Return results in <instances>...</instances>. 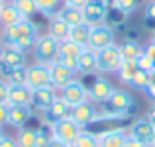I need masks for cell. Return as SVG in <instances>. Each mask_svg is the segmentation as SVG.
I'll use <instances>...</instances> for the list:
<instances>
[{
  "instance_id": "cell-17",
  "label": "cell",
  "mask_w": 155,
  "mask_h": 147,
  "mask_svg": "<svg viewBox=\"0 0 155 147\" xmlns=\"http://www.w3.org/2000/svg\"><path fill=\"white\" fill-rule=\"evenodd\" d=\"M126 137H128V133L122 128L106 129V132L98 133V147H124Z\"/></svg>"
},
{
  "instance_id": "cell-10",
  "label": "cell",
  "mask_w": 155,
  "mask_h": 147,
  "mask_svg": "<svg viewBox=\"0 0 155 147\" xmlns=\"http://www.w3.org/2000/svg\"><path fill=\"white\" fill-rule=\"evenodd\" d=\"M108 108L116 110V112H120L122 116H130V114L136 110V100H134V96L130 94L128 90H114L112 96L108 98V102H104Z\"/></svg>"
},
{
  "instance_id": "cell-5",
  "label": "cell",
  "mask_w": 155,
  "mask_h": 147,
  "mask_svg": "<svg viewBox=\"0 0 155 147\" xmlns=\"http://www.w3.org/2000/svg\"><path fill=\"white\" fill-rule=\"evenodd\" d=\"M57 51H59V41H57L55 38H51L49 34L38 38V43H35V47H34L38 63H45V65L53 63L55 57H57Z\"/></svg>"
},
{
  "instance_id": "cell-4",
  "label": "cell",
  "mask_w": 155,
  "mask_h": 147,
  "mask_svg": "<svg viewBox=\"0 0 155 147\" xmlns=\"http://www.w3.org/2000/svg\"><path fill=\"white\" fill-rule=\"evenodd\" d=\"M26 87L31 90H39V88H49L51 87V75H49V65L45 63H35L28 67V79Z\"/></svg>"
},
{
  "instance_id": "cell-1",
  "label": "cell",
  "mask_w": 155,
  "mask_h": 147,
  "mask_svg": "<svg viewBox=\"0 0 155 147\" xmlns=\"http://www.w3.org/2000/svg\"><path fill=\"white\" fill-rule=\"evenodd\" d=\"M2 35H4V39H6V43L10 47L22 49V51L34 49L35 43H38V38H39L38 26H35L30 18L20 20L18 24H14V26H10V28H4Z\"/></svg>"
},
{
  "instance_id": "cell-11",
  "label": "cell",
  "mask_w": 155,
  "mask_h": 147,
  "mask_svg": "<svg viewBox=\"0 0 155 147\" xmlns=\"http://www.w3.org/2000/svg\"><path fill=\"white\" fill-rule=\"evenodd\" d=\"M87 88H88V100L96 102V104L108 102V98L112 96L114 90H116V88L112 87V83H110L108 79H104V77H96V79L92 80V84L87 87Z\"/></svg>"
},
{
  "instance_id": "cell-31",
  "label": "cell",
  "mask_w": 155,
  "mask_h": 147,
  "mask_svg": "<svg viewBox=\"0 0 155 147\" xmlns=\"http://www.w3.org/2000/svg\"><path fill=\"white\" fill-rule=\"evenodd\" d=\"M26 79H28V67L14 69V71H10L4 77V80H6L10 87H14V84H26Z\"/></svg>"
},
{
  "instance_id": "cell-53",
  "label": "cell",
  "mask_w": 155,
  "mask_h": 147,
  "mask_svg": "<svg viewBox=\"0 0 155 147\" xmlns=\"http://www.w3.org/2000/svg\"><path fill=\"white\" fill-rule=\"evenodd\" d=\"M149 147H155V143H151V145H149Z\"/></svg>"
},
{
  "instance_id": "cell-50",
  "label": "cell",
  "mask_w": 155,
  "mask_h": 147,
  "mask_svg": "<svg viewBox=\"0 0 155 147\" xmlns=\"http://www.w3.org/2000/svg\"><path fill=\"white\" fill-rule=\"evenodd\" d=\"M2 136H4V133H2V128H0V137H2Z\"/></svg>"
},
{
  "instance_id": "cell-28",
  "label": "cell",
  "mask_w": 155,
  "mask_h": 147,
  "mask_svg": "<svg viewBox=\"0 0 155 147\" xmlns=\"http://www.w3.org/2000/svg\"><path fill=\"white\" fill-rule=\"evenodd\" d=\"M71 147H98V136L87 132V129H81V133L71 143Z\"/></svg>"
},
{
  "instance_id": "cell-8",
  "label": "cell",
  "mask_w": 155,
  "mask_h": 147,
  "mask_svg": "<svg viewBox=\"0 0 155 147\" xmlns=\"http://www.w3.org/2000/svg\"><path fill=\"white\" fill-rule=\"evenodd\" d=\"M108 6L106 0H88L87 6L83 8V18L88 26H100L104 24L106 16H108Z\"/></svg>"
},
{
  "instance_id": "cell-33",
  "label": "cell",
  "mask_w": 155,
  "mask_h": 147,
  "mask_svg": "<svg viewBox=\"0 0 155 147\" xmlns=\"http://www.w3.org/2000/svg\"><path fill=\"white\" fill-rule=\"evenodd\" d=\"M140 4H141V0H114L112 6L118 12H122V14H132V12H136L140 8Z\"/></svg>"
},
{
  "instance_id": "cell-51",
  "label": "cell",
  "mask_w": 155,
  "mask_h": 147,
  "mask_svg": "<svg viewBox=\"0 0 155 147\" xmlns=\"http://www.w3.org/2000/svg\"><path fill=\"white\" fill-rule=\"evenodd\" d=\"M106 2H108V4H112V2H114V0H106Z\"/></svg>"
},
{
  "instance_id": "cell-38",
  "label": "cell",
  "mask_w": 155,
  "mask_h": 147,
  "mask_svg": "<svg viewBox=\"0 0 155 147\" xmlns=\"http://www.w3.org/2000/svg\"><path fill=\"white\" fill-rule=\"evenodd\" d=\"M8 90H10V84L6 80H0V104H8Z\"/></svg>"
},
{
  "instance_id": "cell-37",
  "label": "cell",
  "mask_w": 155,
  "mask_h": 147,
  "mask_svg": "<svg viewBox=\"0 0 155 147\" xmlns=\"http://www.w3.org/2000/svg\"><path fill=\"white\" fill-rule=\"evenodd\" d=\"M145 94L155 100V71L149 73V80H147V87H145Z\"/></svg>"
},
{
  "instance_id": "cell-16",
  "label": "cell",
  "mask_w": 155,
  "mask_h": 147,
  "mask_svg": "<svg viewBox=\"0 0 155 147\" xmlns=\"http://www.w3.org/2000/svg\"><path fill=\"white\" fill-rule=\"evenodd\" d=\"M31 94L34 90L26 84H14L8 90V106H31Z\"/></svg>"
},
{
  "instance_id": "cell-36",
  "label": "cell",
  "mask_w": 155,
  "mask_h": 147,
  "mask_svg": "<svg viewBox=\"0 0 155 147\" xmlns=\"http://www.w3.org/2000/svg\"><path fill=\"white\" fill-rule=\"evenodd\" d=\"M51 139H53V136H51V129H49V132H47L45 128L38 129V137H35V147H49Z\"/></svg>"
},
{
  "instance_id": "cell-45",
  "label": "cell",
  "mask_w": 155,
  "mask_h": 147,
  "mask_svg": "<svg viewBox=\"0 0 155 147\" xmlns=\"http://www.w3.org/2000/svg\"><path fill=\"white\" fill-rule=\"evenodd\" d=\"M145 118H147V120L151 122V124H155V102H153L151 106H149V110H147V116H145Z\"/></svg>"
},
{
  "instance_id": "cell-6",
  "label": "cell",
  "mask_w": 155,
  "mask_h": 147,
  "mask_svg": "<svg viewBox=\"0 0 155 147\" xmlns=\"http://www.w3.org/2000/svg\"><path fill=\"white\" fill-rule=\"evenodd\" d=\"M84 49L87 47L77 45L71 39H63V41H59V51H57L55 61L65 65V67H69V69H73V71H77V59H79V55Z\"/></svg>"
},
{
  "instance_id": "cell-21",
  "label": "cell",
  "mask_w": 155,
  "mask_h": 147,
  "mask_svg": "<svg viewBox=\"0 0 155 147\" xmlns=\"http://www.w3.org/2000/svg\"><path fill=\"white\" fill-rule=\"evenodd\" d=\"M69 114H71V106H69L61 96H57L55 102H53L49 106V110L45 112V118L53 124V122H59V120H63V118H67Z\"/></svg>"
},
{
  "instance_id": "cell-48",
  "label": "cell",
  "mask_w": 155,
  "mask_h": 147,
  "mask_svg": "<svg viewBox=\"0 0 155 147\" xmlns=\"http://www.w3.org/2000/svg\"><path fill=\"white\" fill-rule=\"evenodd\" d=\"M2 53H4V49H2V47H0V61H2Z\"/></svg>"
},
{
  "instance_id": "cell-14",
  "label": "cell",
  "mask_w": 155,
  "mask_h": 147,
  "mask_svg": "<svg viewBox=\"0 0 155 147\" xmlns=\"http://www.w3.org/2000/svg\"><path fill=\"white\" fill-rule=\"evenodd\" d=\"M75 73L73 69L65 67V65L57 63V61H53V63H49V75H51V87L53 88H63L65 84H69L73 79H75Z\"/></svg>"
},
{
  "instance_id": "cell-26",
  "label": "cell",
  "mask_w": 155,
  "mask_h": 147,
  "mask_svg": "<svg viewBox=\"0 0 155 147\" xmlns=\"http://www.w3.org/2000/svg\"><path fill=\"white\" fill-rule=\"evenodd\" d=\"M118 47H120V53H122V57H124V61H136L137 57L143 53V47L137 41H134V39H126V41Z\"/></svg>"
},
{
  "instance_id": "cell-2",
  "label": "cell",
  "mask_w": 155,
  "mask_h": 147,
  "mask_svg": "<svg viewBox=\"0 0 155 147\" xmlns=\"http://www.w3.org/2000/svg\"><path fill=\"white\" fill-rule=\"evenodd\" d=\"M122 61H124V57H122V53H120V47L114 43V45L106 47L102 51H96V71H100V73H118Z\"/></svg>"
},
{
  "instance_id": "cell-41",
  "label": "cell",
  "mask_w": 155,
  "mask_h": 147,
  "mask_svg": "<svg viewBox=\"0 0 155 147\" xmlns=\"http://www.w3.org/2000/svg\"><path fill=\"white\" fill-rule=\"evenodd\" d=\"M145 20L147 22H155V0L151 4H147V8H145Z\"/></svg>"
},
{
  "instance_id": "cell-20",
  "label": "cell",
  "mask_w": 155,
  "mask_h": 147,
  "mask_svg": "<svg viewBox=\"0 0 155 147\" xmlns=\"http://www.w3.org/2000/svg\"><path fill=\"white\" fill-rule=\"evenodd\" d=\"M30 118V106H8V124L12 128H24Z\"/></svg>"
},
{
  "instance_id": "cell-44",
  "label": "cell",
  "mask_w": 155,
  "mask_h": 147,
  "mask_svg": "<svg viewBox=\"0 0 155 147\" xmlns=\"http://www.w3.org/2000/svg\"><path fill=\"white\" fill-rule=\"evenodd\" d=\"M143 53L147 57H151V59L155 61V43H147V45L143 47Z\"/></svg>"
},
{
  "instance_id": "cell-15",
  "label": "cell",
  "mask_w": 155,
  "mask_h": 147,
  "mask_svg": "<svg viewBox=\"0 0 155 147\" xmlns=\"http://www.w3.org/2000/svg\"><path fill=\"white\" fill-rule=\"evenodd\" d=\"M153 133H155V124H151L147 118L136 120L132 124V128H130V136L143 141V143H147V145L153 143Z\"/></svg>"
},
{
  "instance_id": "cell-19",
  "label": "cell",
  "mask_w": 155,
  "mask_h": 147,
  "mask_svg": "<svg viewBox=\"0 0 155 147\" xmlns=\"http://www.w3.org/2000/svg\"><path fill=\"white\" fill-rule=\"evenodd\" d=\"M96 71V53L92 49H84L83 53L77 59V73L81 75H91V73Z\"/></svg>"
},
{
  "instance_id": "cell-39",
  "label": "cell",
  "mask_w": 155,
  "mask_h": 147,
  "mask_svg": "<svg viewBox=\"0 0 155 147\" xmlns=\"http://www.w3.org/2000/svg\"><path fill=\"white\" fill-rule=\"evenodd\" d=\"M124 147H149V145H147V143H143V141H140V139H136V137H132V136L128 133Z\"/></svg>"
},
{
  "instance_id": "cell-27",
  "label": "cell",
  "mask_w": 155,
  "mask_h": 147,
  "mask_svg": "<svg viewBox=\"0 0 155 147\" xmlns=\"http://www.w3.org/2000/svg\"><path fill=\"white\" fill-rule=\"evenodd\" d=\"M137 65H136V61H122V65H120V69H118V77H120V80L122 83H132L134 80V77L137 75Z\"/></svg>"
},
{
  "instance_id": "cell-35",
  "label": "cell",
  "mask_w": 155,
  "mask_h": 147,
  "mask_svg": "<svg viewBox=\"0 0 155 147\" xmlns=\"http://www.w3.org/2000/svg\"><path fill=\"white\" fill-rule=\"evenodd\" d=\"M147 80H149V73L137 71V75L134 77V80L130 83V87L137 88V90H145V87H147Z\"/></svg>"
},
{
  "instance_id": "cell-30",
  "label": "cell",
  "mask_w": 155,
  "mask_h": 147,
  "mask_svg": "<svg viewBox=\"0 0 155 147\" xmlns=\"http://www.w3.org/2000/svg\"><path fill=\"white\" fill-rule=\"evenodd\" d=\"M12 6L16 8V10L20 12V14L24 16V18H30L31 14H35L38 10V4H35V0H12Z\"/></svg>"
},
{
  "instance_id": "cell-12",
  "label": "cell",
  "mask_w": 155,
  "mask_h": 147,
  "mask_svg": "<svg viewBox=\"0 0 155 147\" xmlns=\"http://www.w3.org/2000/svg\"><path fill=\"white\" fill-rule=\"evenodd\" d=\"M20 67H26V53L22 49H16V47H4V53H2V61H0V71L2 75L6 77L10 71L14 69H20Z\"/></svg>"
},
{
  "instance_id": "cell-46",
  "label": "cell",
  "mask_w": 155,
  "mask_h": 147,
  "mask_svg": "<svg viewBox=\"0 0 155 147\" xmlns=\"http://www.w3.org/2000/svg\"><path fill=\"white\" fill-rule=\"evenodd\" d=\"M49 147H71V145L65 143V141H59V139H55V137H53L51 143H49Z\"/></svg>"
},
{
  "instance_id": "cell-52",
  "label": "cell",
  "mask_w": 155,
  "mask_h": 147,
  "mask_svg": "<svg viewBox=\"0 0 155 147\" xmlns=\"http://www.w3.org/2000/svg\"><path fill=\"white\" fill-rule=\"evenodd\" d=\"M153 143H155V133H153Z\"/></svg>"
},
{
  "instance_id": "cell-40",
  "label": "cell",
  "mask_w": 155,
  "mask_h": 147,
  "mask_svg": "<svg viewBox=\"0 0 155 147\" xmlns=\"http://www.w3.org/2000/svg\"><path fill=\"white\" fill-rule=\"evenodd\" d=\"M0 147H18V141L10 136H2L0 137Z\"/></svg>"
},
{
  "instance_id": "cell-43",
  "label": "cell",
  "mask_w": 155,
  "mask_h": 147,
  "mask_svg": "<svg viewBox=\"0 0 155 147\" xmlns=\"http://www.w3.org/2000/svg\"><path fill=\"white\" fill-rule=\"evenodd\" d=\"M2 124H8V104H0V128Z\"/></svg>"
},
{
  "instance_id": "cell-32",
  "label": "cell",
  "mask_w": 155,
  "mask_h": 147,
  "mask_svg": "<svg viewBox=\"0 0 155 147\" xmlns=\"http://www.w3.org/2000/svg\"><path fill=\"white\" fill-rule=\"evenodd\" d=\"M61 2H63V0H35L38 10L45 16H55L57 10H59V6H61Z\"/></svg>"
},
{
  "instance_id": "cell-24",
  "label": "cell",
  "mask_w": 155,
  "mask_h": 147,
  "mask_svg": "<svg viewBox=\"0 0 155 147\" xmlns=\"http://www.w3.org/2000/svg\"><path fill=\"white\" fill-rule=\"evenodd\" d=\"M20 20H24V16L12 6V2H4L2 10H0V24H2L4 28H10V26H14V24H18Z\"/></svg>"
},
{
  "instance_id": "cell-23",
  "label": "cell",
  "mask_w": 155,
  "mask_h": 147,
  "mask_svg": "<svg viewBox=\"0 0 155 147\" xmlns=\"http://www.w3.org/2000/svg\"><path fill=\"white\" fill-rule=\"evenodd\" d=\"M57 16H59V18L63 20V22L67 24L69 28L79 26V24H83V22H84V18H83V10H79V8H73V6H63L59 12H57Z\"/></svg>"
},
{
  "instance_id": "cell-47",
  "label": "cell",
  "mask_w": 155,
  "mask_h": 147,
  "mask_svg": "<svg viewBox=\"0 0 155 147\" xmlns=\"http://www.w3.org/2000/svg\"><path fill=\"white\" fill-rule=\"evenodd\" d=\"M151 43H155V30H153V34H151Z\"/></svg>"
},
{
  "instance_id": "cell-13",
  "label": "cell",
  "mask_w": 155,
  "mask_h": 147,
  "mask_svg": "<svg viewBox=\"0 0 155 147\" xmlns=\"http://www.w3.org/2000/svg\"><path fill=\"white\" fill-rule=\"evenodd\" d=\"M71 120L73 122H77V124L81 126V128H87L88 124H92V122L96 120V108L91 104V100H87V102H83V104H79V106H73L71 108Z\"/></svg>"
},
{
  "instance_id": "cell-22",
  "label": "cell",
  "mask_w": 155,
  "mask_h": 147,
  "mask_svg": "<svg viewBox=\"0 0 155 147\" xmlns=\"http://www.w3.org/2000/svg\"><path fill=\"white\" fill-rule=\"evenodd\" d=\"M91 30H92V26H88L87 22L79 24V26H73L71 30H69V39H71L73 43H77V45H81V47H88Z\"/></svg>"
},
{
  "instance_id": "cell-34",
  "label": "cell",
  "mask_w": 155,
  "mask_h": 147,
  "mask_svg": "<svg viewBox=\"0 0 155 147\" xmlns=\"http://www.w3.org/2000/svg\"><path fill=\"white\" fill-rule=\"evenodd\" d=\"M136 65H137V69H140V71H143V73L155 71V61L151 59V57H147L145 53H141V55L136 59Z\"/></svg>"
},
{
  "instance_id": "cell-9",
  "label": "cell",
  "mask_w": 155,
  "mask_h": 147,
  "mask_svg": "<svg viewBox=\"0 0 155 147\" xmlns=\"http://www.w3.org/2000/svg\"><path fill=\"white\" fill-rule=\"evenodd\" d=\"M61 98H63L71 108L73 106H79V104H83V102L88 100V88L84 87L81 80L73 79L69 84H65V87L61 88Z\"/></svg>"
},
{
  "instance_id": "cell-25",
  "label": "cell",
  "mask_w": 155,
  "mask_h": 147,
  "mask_svg": "<svg viewBox=\"0 0 155 147\" xmlns=\"http://www.w3.org/2000/svg\"><path fill=\"white\" fill-rule=\"evenodd\" d=\"M69 30L71 28L59 18V16H51V22H49V35L55 38L57 41H63V39H69Z\"/></svg>"
},
{
  "instance_id": "cell-18",
  "label": "cell",
  "mask_w": 155,
  "mask_h": 147,
  "mask_svg": "<svg viewBox=\"0 0 155 147\" xmlns=\"http://www.w3.org/2000/svg\"><path fill=\"white\" fill-rule=\"evenodd\" d=\"M55 88L49 87V88H39V90H34V94H31V106H34L35 110H39V112L45 114L47 110H49V106L55 102Z\"/></svg>"
},
{
  "instance_id": "cell-3",
  "label": "cell",
  "mask_w": 155,
  "mask_h": 147,
  "mask_svg": "<svg viewBox=\"0 0 155 147\" xmlns=\"http://www.w3.org/2000/svg\"><path fill=\"white\" fill-rule=\"evenodd\" d=\"M49 129H51V136L55 137V139L65 141V143L71 145L73 141L77 139V136L81 133L83 128H81L77 122H73L71 116H67V118H63V120H59V122H53Z\"/></svg>"
},
{
  "instance_id": "cell-29",
  "label": "cell",
  "mask_w": 155,
  "mask_h": 147,
  "mask_svg": "<svg viewBox=\"0 0 155 147\" xmlns=\"http://www.w3.org/2000/svg\"><path fill=\"white\" fill-rule=\"evenodd\" d=\"M35 137H38V129L20 128L16 141H18V147H35Z\"/></svg>"
},
{
  "instance_id": "cell-7",
  "label": "cell",
  "mask_w": 155,
  "mask_h": 147,
  "mask_svg": "<svg viewBox=\"0 0 155 147\" xmlns=\"http://www.w3.org/2000/svg\"><path fill=\"white\" fill-rule=\"evenodd\" d=\"M114 31L112 28H108L106 24H100V26H92L91 30V39H88V49L92 51H102V49L114 45Z\"/></svg>"
},
{
  "instance_id": "cell-42",
  "label": "cell",
  "mask_w": 155,
  "mask_h": 147,
  "mask_svg": "<svg viewBox=\"0 0 155 147\" xmlns=\"http://www.w3.org/2000/svg\"><path fill=\"white\" fill-rule=\"evenodd\" d=\"M65 6H73V8H79V10H83L84 6H87L88 0H63Z\"/></svg>"
},
{
  "instance_id": "cell-49",
  "label": "cell",
  "mask_w": 155,
  "mask_h": 147,
  "mask_svg": "<svg viewBox=\"0 0 155 147\" xmlns=\"http://www.w3.org/2000/svg\"><path fill=\"white\" fill-rule=\"evenodd\" d=\"M2 6H4V0H0V10H2Z\"/></svg>"
}]
</instances>
